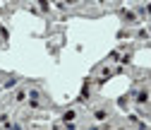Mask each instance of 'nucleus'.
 I'll list each match as a JSON object with an SVG mask.
<instances>
[{
	"mask_svg": "<svg viewBox=\"0 0 151 130\" xmlns=\"http://www.w3.org/2000/svg\"><path fill=\"white\" fill-rule=\"evenodd\" d=\"M146 99H149L146 92H139V94H137V101H139V104H146Z\"/></svg>",
	"mask_w": 151,
	"mask_h": 130,
	"instance_id": "f257e3e1",
	"label": "nucleus"
},
{
	"mask_svg": "<svg viewBox=\"0 0 151 130\" xmlns=\"http://www.w3.org/2000/svg\"><path fill=\"white\" fill-rule=\"evenodd\" d=\"M70 120H74V111H67L65 113V123H70Z\"/></svg>",
	"mask_w": 151,
	"mask_h": 130,
	"instance_id": "f03ea898",
	"label": "nucleus"
},
{
	"mask_svg": "<svg viewBox=\"0 0 151 130\" xmlns=\"http://www.w3.org/2000/svg\"><path fill=\"white\" fill-rule=\"evenodd\" d=\"M94 116H96V120H103V118H106V111H96Z\"/></svg>",
	"mask_w": 151,
	"mask_h": 130,
	"instance_id": "7ed1b4c3",
	"label": "nucleus"
}]
</instances>
